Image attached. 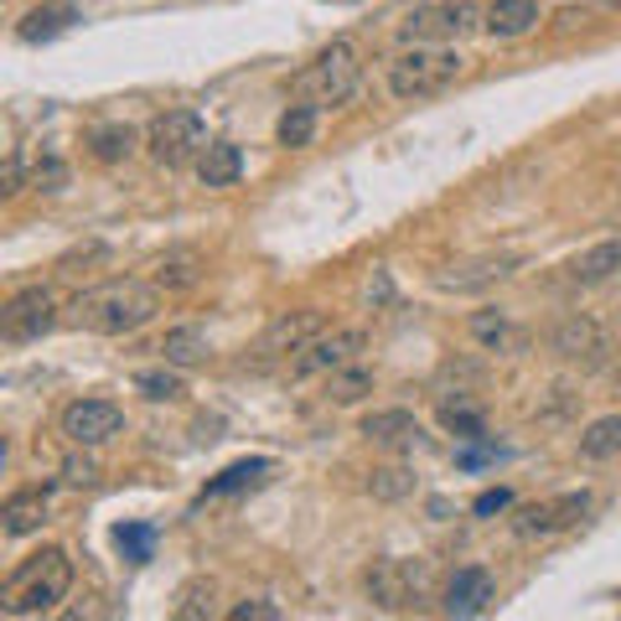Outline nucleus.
I'll list each match as a JSON object with an SVG mask.
<instances>
[{
    "label": "nucleus",
    "mask_w": 621,
    "mask_h": 621,
    "mask_svg": "<svg viewBox=\"0 0 621 621\" xmlns=\"http://www.w3.org/2000/svg\"><path fill=\"white\" fill-rule=\"evenodd\" d=\"M161 310V291L145 285V280H104V285H89V291L73 295L68 306V321L83 331H98V337H125V331H140Z\"/></svg>",
    "instance_id": "nucleus-1"
},
{
    "label": "nucleus",
    "mask_w": 621,
    "mask_h": 621,
    "mask_svg": "<svg viewBox=\"0 0 621 621\" xmlns=\"http://www.w3.org/2000/svg\"><path fill=\"white\" fill-rule=\"evenodd\" d=\"M68 590H73V560H68V549L47 543L42 554H32V560L5 581V601L0 606H5L11 617H37V611H52Z\"/></svg>",
    "instance_id": "nucleus-2"
},
{
    "label": "nucleus",
    "mask_w": 621,
    "mask_h": 621,
    "mask_svg": "<svg viewBox=\"0 0 621 621\" xmlns=\"http://www.w3.org/2000/svg\"><path fill=\"white\" fill-rule=\"evenodd\" d=\"M466 73V58L456 47H435V42H409L405 52L388 58V94L394 98H430L446 94L450 83Z\"/></svg>",
    "instance_id": "nucleus-3"
},
{
    "label": "nucleus",
    "mask_w": 621,
    "mask_h": 621,
    "mask_svg": "<svg viewBox=\"0 0 621 621\" xmlns=\"http://www.w3.org/2000/svg\"><path fill=\"white\" fill-rule=\"evenodd\" d=\"M301 89H306L316 104H348L358 89H363V58H358V47L352 42H327L316 62H310L306 73H301Z\"/></svg>",
    "instance_id": "nucleus-4"
},
{
    "label": "nucleus",
    "mask_w": 621,
    "mask_h": 621,
    "mask_svg": "<svg viewBox=\"0 0 621 621\" xmlns=\"http://www.w3.org/2000/svg\"><path fill=\"white\" fill-rule=\"evenodd\" d=\"M145 151H151L155 166L176 172V166H187V161H197V155L208 151V125H202L197 109H166V115L151 119Z\"/></svg>",
    "instance_id": "nucleus-5"
},
{
    "label": "nucleus",
    "mask_w": 621,
    "mask_h": 621,
    "mask_svg": "<svg viewBox=\"0 0 621 621\" xmlns=\"http://www.w3.org/2000/svg\"><path fill=\"white\" fill-rule=\"evenodd\" d=\"M425 585H430V570L425 560H378L363 575V590L378 611H414L425 601Z\"/></svg>",
    "instance_id": "nucleus-6"
},
{
    "label": "nucleus",
    "mask_w": 621,
    "mask_h": 621,
    "mask_svg": "<svg viewBox=\"0 0 621 621\" xmlns=\"http://www.w3.org/2000/svg\"><path fill=\"white\" fill-rule=\"evenodd\" d=\"M52 327H58V295L47 291V285H26V291H16L0 306V342L5 348L42 342Z\"/></svg>",
    "instance_id": "nucleus-7"
},
{
    "label": "nucleus",
    "mask_w": 621,
    "mask_h": 621,
    "mask_svg": "<svg viewBox=\"0 0 621 621\" xmlns=\"http://www.w3.org/2000/svg\"><path fill=\"white\" fill-rule=\"evenodd\" d=\"M316 331H327V316L321 310H285V316H274L270 321V331L254 342V352H249V363L244 368H254V373H265V368H274L280 358H295V352L306 348Z\"/></svg>",
    "instance_id": "nucleus-8"
},
{
    "label": "nucleus",
    "mask_w": 621,
    "mask_h": 621,
    "mask_svg": "<svg viewBox=\"0 0 621 621\" xmlns=\"http://www.w3.org/2000/svg\"><path fill=\"white\" fill-rule=\"evenodd\" d=\"M477 26H487V11H477L471 0H446V5L414 11V16L399 26V37L405 42H461V37H471Z\"/></svg>",
    "instance_id": "nucleus-9"
},
{
    "label": "nucleus",
    "mask_w": 621,
    "mask_h": 621,
    "mask_svg": "<svg viewBox=\"0 0 621 621\" xmlns=\"http://www.w3.org/2000/svg\"><path fill=\"white\" fill-rule=\"evenodd\" d=\"M590 513V492H560L549 503H528L513 513V534L518 539H554L564 528H575Z\"/></svg>",
    "instance_id": "nucleus-10"
},
{
    "label": "nucleus",
    "mask_w": 621,
    "mask_h": 621,
    "mask_svg": "<svg viewBox=\"0 0 621 621\" xmlns=\"http://www.w3.org/2000/svg\"><path fill=\"white\" fill-rule=\"evenodd\" d=\"M358 352H363V331H316L306 348L291 358V378H327V373L348 368L358 363Z\"/></svg>",
    "instance_id": "nucleus-11"
},
{
    "label": "nucleus",
    "mask_w": 621,
    "mask_h": 621,
    "mask_svg": "<svg viewBox=\"0 0 621 621\" xmlns=\"http://www.w3.org/2000/svg\"><path fill=\"white\" fill-rule=\"evenodd\" d=\"M549 348H554V358H564V363H581V368H606V358H611V337L601 331V321L596 316H564L560 327L549 331Z\"/></svg>",
    "instance_id": "nucleus-12"
},
{
    "label": "nucleus",
    "mask_w": 621,
    "mask_h": 621,
    "mask_svg": "<svg viewBox=\"0 0 621 621\" xmlns=\"http://www.w3.org/2000/svg\"><path fill=\"white\" fill-rule=\"evenodd\" d=\"M119 430H125V409L115 399H73L62 409V435L73 446H104V441H115Z\"/></svg>",
    "instance_id": "nucleus-13"
},
{
    "label": "nucleus",
    "mask_w": 621,
    "mask_h": 621,
    "mask_svg": "<svg viewBox=\"0 0 621 621\" xmlns=\"http://www.w3.org/2000/svg\"><path fill=\"white\" fill-rule=\"evenodd\" d=\"M492 601H497V581L482 564H466L446 581V617H482Z\"/></svg>",
    "instance_id": "nucleus-14"
},
{
    "label": "nucleus",
    "mask_w": 621,
    "mask_h": 621,
    "mask_svg": "<svg viewBox=\"0 0 621 621\" xmlns=\"http://www.w3.org/2000/svg\"><path fill=\"white\" fill-rule=\"evenodd\" d=\"M47 507H52V487H16L5 503H0V528L5 539H26L47 524Z\"/></svg>",
    "instance_id": "nucleus-15"
},
{
    "label": "nucleus",
    "mask_w": 621,
    "mask_h": 621,
    "mask_svg": "<svg viewBox=\"0 0 621 621\" xmlns=\"http://www.w3.org/2000/svg\"><path fill=\"white\" fill-rule=\"evenodd\" d=\"M513 270H518V259H513V254H497V259H471V265H461V270H446V274H441V291H456V295L487 291V285L507 280Z\"/></svg>",
    "instance_id": "nucleus-16"
},
{
    "label": "nucleus",
    "mask_w": 621,
    "mask_h": 621,
    "mask_svg": "<svg viewBox=\"0 0 621 621\" xmlns=\"http://www.w3.org/2000/svg\"><path fill=\"white\" fill-rule=\"evenodd\" d=\"M564 274L575 280V285H601L611 274H621V238H606V244H590L585 254H575Z\"/></svg>",
    "instance_id": "nucleus-17"
},
{
    "label": "nucleus",
    "mask_w": 621,
    "mask_h": 621,
    "mask_svg": "<svg viewBox=\"0 0 621 621\" xmlns=\"http://www.w3.org/2000/svg\"><path fill=\"white\" fill-rule=\"evenodd\" d=\"M244 176V151L233 140H208V151L197 155V181L202 187H233Z\"/></svg>",
    "instance_id": "nucleus-18"
},
{
    "label": "nucleus",
    "mask_w": 621,
    "mask_h": 621,
    "mask_svg": "<svg viewBox=\"0 0 621 621\" xmlns=\"http://www.w3.org/2000/svg\"><path fill=\"white\" fill-rule=\"evenodd\" d=\"M363 435L373 446H414L420 441V420L409 409H373V414H363Z\"/></svg>",
    "instance_id": "nucleus-19"
},
{
    "label": "nucleus",
    "mask_w": 621,
    "mask_h": 621,
    "mask_svg": "<svg viewBox=\"0 0 621 621\" xmlns=\"http://www.w3.org/2000/svg\"><path fill=\"white\" fill-rule=\"evenodd\" d=\"M197 280H202V259H197L192 249H172L166 259H155L151 285H155L161 295H181V291H192Z\"/></svg>",
    "instance_id": "nucleus-20"
},
{
    "label": "nucleus",
    "mask_w": 621,
    "mask_h": 621,
    "mask_svg": "<svg viewBox=\"0 0 621 621\" xmlns=\"http://www.w3.org/2000/svg\"><path fill=\"white\" fill-rule=\"evenodd\" d=\"M78 21V5H68V0H52V5H37V11H26V21L16 26L21 42H52L62 37V32H73Z\"/></svg>",
    "instance_id": "nucleus-21"
},
{
    "label": "nucleus",
    "mask_w": 621,
    "mask_h": 621,
    "mask_svg": "<svg viewBox=\"0 0 621 621\" xmlns=\"http://www.w3.org/2000/svg\"><path fill=\"white\" fill-rule=\"evenodd\" d=\"M539 26V0H492L487 5V32L492 37H524Z\"/></svg>",
    "instance_id": "nucleus-22"
},
{
    "label": "nucleus",
    "mask_w": 621,
    "mask_h": 621,
    "mask_svg": "<svg viewBox=\"0 0 621 621\" xmlns=\"http://www.w3.org/2000/svg\"><path fill=\"white\" fill-rule=\"evenodd\" d=\"M140 145V136L130 130V125H98V130H89V155H94L98 166H119V161H130Z\"/></svg>",
    "instance_id": "nucleus-23"
},
{
    "label": "nucleus",
    "mask_w": 621,
    "mask_h": 621,
    "mask_svg": "<svg viewBox=\"0 0 621 621\" xmlns=\"http://www.w3.org/2000/svg\"><path fill=\"white\" fill-rule=\"evenodd\" d=\"M601 21H621V0H564L554 11L560 32H581V26H601Z\"/></svg>",
    "instance_id": "nucleus-24"
},
{
    "label": "nucleus",
    "mask_w": 621,
    "mask_h": 621,
    "mask_svg": "<svg viewBox=\"0 0 621 621\" xmlns=\"http://www.w3.org/2000/svg\"><path fill=\"white\" fill-rule=\"evenodd\" d=\"M274 461L270 456H249V461H233L229 471H218L213 482L202 487V497H229V492H244V487H254L259 477H270Z\"/></svg>",
    "instance_id": "nucleus-25"
},
{
    "label": "nucleus",
    "mask_w": 621,
    "mask_h": 621,
    "mask_svg": "<svg viewBox=\"0 0 621 621\" xmlns=\"http://www.w3.org/2000/svg\"><path fill=\"white\" fill-rule=\"evenodd\" d=\"M581 456L585 461H611L621 456V414H601L581 430Z\"/></svg>",
    "instance_id": "nucleus-26"
},
{
    "label": "nucleus",
    "mask_w": 621,
    "mask_h": 621,
    "mask_svg": "<svg viewBox=\"0 0 621 621\" xmlns=\"http://www.w3.org/2000/svg\"><path fill=\"white\" fill-rule=\"evenodd\" d=\"M466 331H471V337H477L487 352H503V348H513V342H518V331H513V321H507V310H497V306L471 310Z\"/></svg>",
    "instance_id": "nucleus-27"
},
{
    "label": "nucleus",
    "mask_w": 621,
    "mask_h": 621,
    "mask_svg": "<svg viewBox=\"0 0 621 621\" xmlns=\"http://www.w3.org/2000/svg\"><path fill=\"white\" fill-rule=\"evenodd\" d=\"M161 358H166L172 368H197V363H208V337L197 327H176V331H166Z\"/></svg>",
    "instance_id": "nucleus-28"
},
{
    "label": "nucleus",
    "mask_w": 621,
    "mask_h": 621,
    "mask_svg": "<svg viewBox=\"0 0 621 621\" xmlns=\"http://www.w3.org/2000/svg\"><path fill=\"white\" fill-rule=\"evenodd\" d=\"M373 368H358V363H348V368L327 373V405H358V399H368L373 394Z\"/></svg>",
    "instance_id": "nucleus-29"
},
{
    "label": "nucleus",
    "mask_w": 621,
    "mask_h": 621,
    "mask_svg": "<svg viewBox=\"0 0 621 621\" xmlns=\"http://www.w3.org/2000/svg\"><path fill=\"white\" fill-rule=\"evenodd\" d=\"M316 119H321V109H316V104H291V109L280 115V130H274V136H280V145H285V151H301V145H310V140H316Z\"/></svg>",
    "instance_id": "nucleus-30"
},
{
    "label": "nucleus",
    "mask_w": 621,
    "mask_h": 621,
    "mask_svg": "<svg viewBox=\"0 0 621 621\" xmlns=\"http://www.w3.org/2000/svg\"><path fill=\"white\" fill-rule=\"evenodd\" d=\"M368 492L378 503H399V497L414 492V471H409V466H378L368 477Z\"/></svg>",
    "instance_id": "nucleus-31"
},
{
    "label": "nucleus",
    "mask_w": 621,
    "mask_h": 621,
    "mask_svg": "<svg viewBox=\"0 0 621 621\" xmlns=\"http://www.w3.org/2000/svg\"><path fill=\"white\" fill-rule=\"evenodd\" d=\"M441 425H446L450 435H461V441H487V420L471 405H461V399H456V405H450V399L441 405Z\"/></svg>",
    "instance_id": "nucleus-32"
},
{
    "label": "nucleus",
    "mask_w": 621,
    "mask_h": 621,
    "mask_svg": "<svg viewBox=\"0 0 621 621\" xmlns=\"http://www.w3.org/2000/svg\"><path fill=\"white\" fill-rule=\"evenodd\" d=\"M26 187H32V192H62V187H68V161H62V155H52V151H42L37 161H32Z\"/></svg>",
    "instance_id": "nucleus-33"
},
{
    "label": "nucleus",
    "mask_w": 621,
    "mask_h": 621,
    "mask_svg": "<svg viewBox=\"0 0 621 621\" xmlns=\"http://www.w3.org/2000/svg\"><path fill=\"white\" fill-rule=\"evenodd\" d=\"M115 543H119V554H125L130 564H145L151 560V549H155V528L151 524H119Z\"/></svg>",
    "instance_id": "nucleus-34"
},
{
    "label": "nucleus",
    "mask_w": 621,
    "mask_h": 621,
    "mask_svg": "<svg viewBox=\"0 0 621 621\" xmlns=\"http://www.w3.org/2000/svg\"><path fill=\"white\" fill-rule=\"evenodd\" d=\"M136 388L151 399V405H166V399H176V394H181V368H172V363H166V368L140 373Z\"/></svg>",
    "instance_id": "nucleus-35"
},
{
    "label": "nucleus",
    "mask_w": 621,
    "mask_h": 621,
    "mask_svg": "<svg viewBox=\"0 0 621 621\" xmlns=\"http://www.w3.org/2000/svg\"><path fill=\"white\" fill-rule=\"evenodd\" d=\"M213 581H192L187 590H181V601H176V621H202L213 617Z\"/></svg>",
    "instance_id": "nucleus-36"
},
{
    "label": "nucleus",
    "mask_w": 621,
    "mask_h": 621,
    "mask_svg": "<svg viewBox=\"0 0 621 621\" xmlns=\"http://www.w3.org/2000/svg\"><path fill=\"white\" fill-rule=\"evenodd\" d=\"M507 507H513V492H507V487H487L482 497L471 503V513H477V518H497V513H507Z\"/></svg>",
    "instance_id": "nucleus-37"
},
{
    "label": "nucleus",
    "mask_w": 621,
    "mask_h": 621,
    "mask_svg": "<svg viewBox=\"0 0 621 621\" xmlns=\"http://www.w3.org/2000/svg\"><path fill=\"white\" fill-rule=\"evenodd\" d=\"M229 617L233 621H280V606H270V601H238Z\"/></svg>",
    "instance_id": "nucleus-38"
},
{
    "label": "nucleus",
    "mask_w": 621,
    "mask_h": 621,
    "mask_svg": "<svg viewBox=\"0 0 621 621\" xmlns=\"http://www.w3.org/2000/svg\"><path fill=\"white\" fill-rule=\"evenodd\" d=\"M62 482H68V487H89V482H98V466L89 461V456H83V461L73 456V461H62Z\"/></svg>",
    "instance_id": "nucleus-39"
},
{
    "label": "nucleus",
    "mask_w": 621,
    "mask_h": 621,
    "mask_svg": "<svg viewBox=\"0 0 621 621\" xmlns=\"http://www.w3.org/2000/svg\"><path fill=\"white\" fill-rule=\"evenodd\" d=\"M21 187H26V176H21V155H11V161H5V187H0V197L11 202V197H21Z\"/></svg>",
    "instance_id": "nucleus-40"
}]
</instances>
